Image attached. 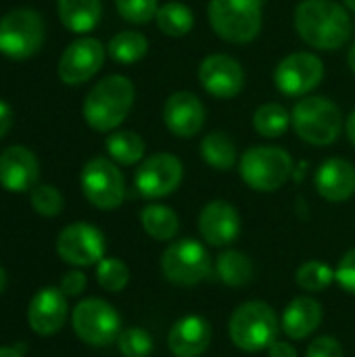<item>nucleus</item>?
<instances>
[{
    "instance_id": "nucleus-1",
    "label": "nucleus",
    "mask_w": 355,
    "mask_h": 357,
    "mask_svg": "<svg viewBox=\"0 0 355 357\" xmlns=\"http://www.w3.org/2000/svg\"><path fill=\"white\" fill-rule=\"evenodd\" d=\"M299 38L316 50H337L352 38L349 10L335 0H303L295 8Z\"/></svg>"
},
{
    "instance_id": "nucleus-2",
    "label": "nucleus",
    "mask_w": 355,
    "mask_h": 357,
    "mask_svg": "<svg viewBox=\"0 0 355 357\" xmlns=\"http://www.w3.org/2000/svg\"><path fill=\"white\" fill-rule=\"evenodd\" d=\"M136 90L126 75H107L88 92L84 100V119L96 132L117 130L132 111Z\"/></svg>"
},
{
    "instance_id": "nucleus-3",
    "label": "nucleus",
    "mask_w": 355,
    "mask_h": 357,
    "mask_svg": "<svg viewBox=\"0 0 355 357\" xmlns=\"http://www.w3.org/2000/svg\"><path fill=\"white\" fill-rule=\"evenodd\" d=\"M280 320L272 305L264 301H247L239 305L228 322V335L234 347L247 354L268 351V347L278 341Z\"/></svg>"
},
{
    "instance_id": "nucleus-4",
    "label": "nucleus",
    "mask_w": 355,
    "mask_h": 357,
    "mask_svg": "<svg viewBox=\"0 0 355 357\" xmlns=\"http://www.w3.org/2000/svg\"><path fill=\"white\" fill-rule=\"evenodd\" d=\"M209 23L213 31L230 44L253 42L264 23V0H211Z\"/></svg>"
},
{
    "instance_id": "nucleus-5",
    "label": "nucleus",
    "mask_w": 355,
    "mask_h": 357,
    "mask_svg": "<svg viewBox=\"0 0 355 357\" xmlns=\"http://www.w3.org/2000/svg\"><path fill=\"white\" fill-rule=\"evenodd\" d=\"M293 157L280 146H251L239 161L243 182L257 192H274L293 176Z\"/></svg>"
},
{
    "instance_id": "nucleus-6",
    "label": "nucleus",
    "mask_w": 355,
    "mask_h": 357,
    "mask_svg": "<svg viewBox=\"0 0 355 357\" xmlns=\"http://www.w3.org/2000/svg\"><path fill=\"white\" fill-rule=\"evenodd\" d=\"M291 123L301 140L316 146H328L341 134L343 115L331 98L305 96L295 105L291 113Z\"/></svg>"
},
{
    "instance_id": "nucleus-7",
    "label": "nucleus",
    "mask_w": 355,
    "mask_h": 357,
    "mask_svg": "<svg viewBox=\"0 0 355 357\" xmlns=\"http://www.w3.org/2000/svg\"><path fill=\"white\" fill-rule=\"evenodd\" d=\"M71 326L82 343L90 347H107L115 343L121 333V316L109 301L88 297L73 307Z\"/></svg>"
},
{
    "instance_id": "nucleus-8",
    "label": "nucleus",
    "mask_w": 355,
    "mask_h": 357,
    "mask_svg": "<svg viewBox=\"0 0 355 357\" xmlns=\"http://www.w3.org/2000/svg\"><path fill=\"white\" fill-rule=\"evenodd\" d=\"M213 270L209 251L195 238L172 243L161 255V274L176 287H195Z\"/></svg>"
},
{
    "instance_id": "nucleus-9",
    "label": "nucleus",
    "mask_w": 355,
    "mask_h": 357,
    "mask_svg": "<svg viewBox=\"0 0 355 357\" xmlns=\"http://www.w3.org/2000/svg\"><path fill=\"white\" fill-rule=\"evenodd\" d=\"M44 42V21L31 8H15L0 19V54L23 61L33 56Z\"/></svg>"
},
{
    "instance_id": "nucleus-10",
    "label": "nucleus",
    "mask_w": 355,
    "mask_h": 357,
    "mask_svg": "<svg viewBox=\"0 0 355 357\" xmlns=\"http://www.w3.org/2000/svg\"><path fill=\"white\" fill-rule=\"evenodd\" d=\"M80 184H82L84 197L96 209H103V211L117 209L126 199L123 174L113 161L105 157H94L82 167Z\"/></svg>"
},
{
    "instance_id": "nucleus-11",
    "label": "nucleus",
    "mask_w": 355,
    "mask_h": 357,
    "mask_svg": "<svg viewBox=\"0 0 355 357\" xmlns=\"http://www.w3.org/2000/svg\"><path fill=\"white\" fill-rule=\"evenodd\" d=\"M105 234L86 222L69 224L56 236V253L59 257L73 268H90L96 266L105 257Z\"/></svg>"
},
{
    "instance_id": "nucleus-12",
    "label": "nucleus",
    "mask_w": 355,
    "mask_h": 357,
    "mask_svg": "<svg viewBox=\"0 0 355 357\" xmlns=\"http://www.w3.org/2000/svg\"><path fill=\"white\" fill-rule=\"evenodd\" d=\"M184 178L182 161L172 153H155L140 163L134 176V186L144 199H163L172 195Z\"/></svg>"
},
{
    "instance_id": "nucleus-13",
    "label": "nucleus",
    "mask_w": 355,
    "mask_h": 357,
    "mask_svg": "<svg viewBox=\"0 0 355 357\" xmlns=\"http://www.w3.org/2000/svg\"><path fill=\"white\" fill-rule=\"evenodd\" d=\"M324 77V63L314 52H291L274 69V84L285 96H305Z\"/></svg>"
},
{
    "instance_id": "nucleus-14",
    "label": "nucleus",
    "mask_w": 355,
    "mask_h": 357,
    "mask_svg": "<svg viewBox=\"0 0 355 357\" xmlns=\"http://www.w3.org/2000/svg\"><path fill=\"white\" fill-rule=\"evenodd\" d=\"M105 46L90 36L73 40L59 61V77L67 86H77L94 77L105 63Z\"/></svg>"
},
{
    "instance_id": "nucleus-15",
    "label": "nucleus",
    "mask_w": 355,
    "mask_h": 357,
    "mask_svg": "<svg viewBox=\"0 0 355 357\" xmlns=\"http://www.w3.org/2000/svg\"><path fill=\"white\" fill-rule=\"evenodd\" d=\"M199 82L201 86L216 98L228 100L241 94L245 86V71L241 63L230 54H209L199 65Z\"/></svg>"
},
{
    "instance_id": "nucleus-16",
    "label": "nucleus",
    "mask_w": 355,
    "mask_h": 357,
    "mask_svg": "<svg viewBox=\"0 0 355 357\" xmlns=\"http://www.w3.org/2000/svg\"><path fill=\"white\" fill-rule=\"evenodd\" d=\"M199 234L211 247H228L241 234L239 209L228 201H211L199 213Z\"/></svg>"
},
{
    "instance_id": "nucleus-17",
    "label": "nucleus",
    "mask_w": 355,
    "mask_h": 357,
    "mask_svg": "<svg viewBox=\"0 0 355 357\" xmlns=\"http://www.w3.org/2000/svg\"><path fill=\"white\" fill-rule=\"evenodd\" d=\"M67 314L69 305L63 291L59 287H44L33 295L27 307V322L36 335L50 337L65 326Z\"/></svg>"
},
{
    "instance_id": "nucleus-18",
    "label": "nucleus",
    "mask_w": 355,
    "mask_h": 357,
    "mask_svg": "<svg viewBox=\"0 0 355 357\" xmlns=\"http://www.w3.org/2000/svg\"><path fill=\"white\" fill-rule=\"evenodd\" d=\"M163 123L176 138H192L205 123V107L192 92H176L163 105Z\"/></svg>"
},
{
    "instance_id": "nucleus-19",
    "label": "nucleus",
    "mask_w": 355,
    "mask_h": 357,
    "mask_svg": "<svg viewBox=\"0 0 355 357\" xmlns=\"http://www.w3.org/2000/svg\"><path fill=\"white\" fill-rule=\"evenodd\" d=\"M40 165L25 146H8L0 153V186L8 192H27L38 186Z\"/></svg>"
},
{
    "instance_id": "nucleus-20",
    "label": "nucleus",
    "mask_w": 355,
    "mask_h": 357,
    "mask_svg": "<svg viewBox=\"0 0 355 357\" xmlns=\"http://www.w3.org/2000/svg\"><path fill=\"white\" fill-rule=\"evenodd\" d=\"M318 195L328 203H343L355 195V167L341 157L326 159L314 176Z\"/></svg>"
},
{
    "instance_id": "nucleus-21",
    "label": "nucleus",
    "mask_w": 355,
    "mask_h": 357,
    "mask_svg": "<svg viewBox=\"0 0 355 357\" xmlns=\"http://www.w3.org/2000/svg\"><path fill=\"white\" fill-rule=\"evenodd\" d=\"M211 324L203 316H184L172 326L167 347L176 357H199L211 345Z\"/></svg>"
},
{
    "instance_id": "nucleus-22",
    "label": "nucleus",
    "mask_w": 355,
    "mask_h": 357,
    "mask_svg": "<svg viewBox=\"0 0 355 357\" xmlns=\"http://www.w3.org/2000/svg\"><path fill=\"white\" fill-rule=\"evenodd\" d=\"M322 318H324V312H322L320 301L310 295H301V297H295L285 307L280 316V331L291 341H303L318 331V326L322 324Z\"/></svg>"
},
{
    "instance_id": "nucleus-23",
    "label": "nucleus",
    "mask_w": 355,
    "mask_h": 357,
    "mask_svg": "<svg viewBox=\"0 0 355 357\" xmlns=\"http://www.w3.org/2000/svg\"><path fill=\"white\" fill-rule=\"evenodd\" d=\"M56 8L63 25L73 33L92 31L98 25L103 13L100 0H59Z\"/></svg>"
},
{
    "instance_id": "nucleus-24",
    "label": "nucleus",
    "mask_w": 355,
    "mask_h": 357,
    "mask_svg": "<svg viewBox=\"0 0 355 357\" xmlns=\"http://www.w3.org/2000/svg\"><path fill=\"white\" fill-rule=\"evenodd\" d=\"M216 274L226 287L243 289L253 282L255 268L247 253L239 249H226L216 259Z\"/></svg>"
},
{
    "instance_id": "nucleus-25",
    "label": "nucleus",
    "mask_w": 355,
    "mask_h": 357,
    "mask_svg": "<svg viewBox=\"0 0 355 357\" xmlns=\"http://www.w3.org/2000/svg\"><path fill=\"white\" fill-rule=\"evenodd\" d=\"M140 224H142L144 232L159 243L174 241L180 232V220L176 215V211L161 203L146 205L140 211Z\"/></svg>"
},
{
    "instance_id": "nucleus-26",
    "label": "nucleus",
    "mask_w": 355,
    "mask_h": 357,
    "mask_svg": "<svg viewBox=\"0 0 355 357\" xmlns=\"http://www.w3.org/2000/svg\"><path fill=\"white\" fill-rule=\"evenodd\" d=\"M203 161L220 172H230L236 165V144L226 132H211L201 142Z\"/></svg>"
},
{
    "instance_id": "nucleus-27",
    "label": "nucleus",
    "mask_w": 355,
    "mask_h": 357,
    "mask_svg": "<svg viewBox=\"0 0 355 357\" xmlns=\"http://www.w3.org/2000/svg\"><path fill=\"white\" fill-rule=\"evenodd\" d=\"M105 149L109 153V157L119 163V165H134L144 157L146 144L144 140L130 130H119V132H111L105 140Z\"/></svg>"
},
{
    "instance_id": "nucleus-28",
    "label": "nucleus",
    "mask_w": 355,
    "mask_h": 357,
    "mask_svg": "<svg viewBox=\"0 0 355 357\" xmlns=\"http://www.w3.org/2000/svg\"><path fill=\"white\" fill-rule=\"evenodd\" d=\"M155 21H157V27L169 36V38H182L186 33H190L192 25H195V15L192 10L182 4V2H165L159 6L157 15H155Z\"/></svg>"
},
{
    "instance_id": "nucleus-29",
    "label": "nucleus",
    "mask_w": 355,
    "mask_h": 357,
    "mask_svg": "<svg viewBox=\"0 0 355 357\" xmlns=\"http://www.w3.org/2000/svg\"><path fill=\"white\" fill-rule=\"evenodd\" d=\"M291 113L278 102H266L253 113V128L264 138H278L287 132Z\"/></svg>"
},
{
    "instance_id": "nucleus-30",
    "label": "nucleus",
    "mask_w": 355,
    "mask_h": 357,
    "mask_svg": "<svg viewBox=\"0 0 355 357\" xmlns=\"http://www.w3.org/2000/svg\"><path fill=\"white\" fill-rule=\"evenodd\" d=\"M146 50H149V40L138 31H119L111 38L107 46L111 59L123 65L140 61L146 54Z\"/></svg>"
},
{
    "instance_id": "nucleus-31",
    "label": "nucleus",
    "mask_w": 355,
    "mask_h": 357,
    "mask_svg": "<svg viewBox=\"0 0 355 357\" xmlns=\"http://www.w3.org/2000/svg\"><path fill=\"white\" fill-rule=\"evenodd\" d=\"M295 282L305 293H320L335 282V270L320 259H310L297 268Z\"/></svg>"
},
{
    "instance_id": "nucleus-32",
    "label": "nucleus",
    "mask_w": 355,
    "mask_h": 357,
    "mask_svg": "<svg viewBox=\"0 0 355 357\" xmlns=\"http://www.w3.org/2000/svg\"><path fill=\"white\" fill-rule=\"evenodd\" d=\"M96 282L107 293H121L130 282V268L117 257H103L96 264Z\"/></svg>"
},
{
    "instance_id": "nucleus-33",
    "label": "nucleus",
    "mask_w": 355,
    "mask_h": 357,
    "mask_svg": "<svg viewBox=\"0 0 355 357\" xmlns=\"http://www.w3.org/2000/svg\"><path fill=\"white\" fill-rule=\"evenodd\" d=\"M115 343L123 357H149L155 349L153 337L144 328H138V326L121 331Z\"/></svg>"
},
{
    "instance_id": "nucleus-34",
    "label": "nucleus",
    "mask_w": 355,
    "mask_h": 357,
    "mask_svg": "<svg viewBox=\"0 0 355 357\" xmlns=\"http://www.w3.org/2000/svg\"><path fill=\"white\" fill-rule=\"evenodd\" d=\"M29 201H31V207L36 213L44 215V218H54L63 211V195L50 186V184H38L36 188H31V195H29Z\"/></svg>"
},
{
    "instance_id": "nucleus-35",
    "label": "nucleus",
    "mask_w": 355,
    "mask_h": 357,
    "mask_svg": "<svg viewBox=\"0 0 355 357\" xmlns=\"http://www.w3.org/2000/svg\"><path fill=\"white\" fill-rule=\"evenodd\" d=\"M115 6L126 21L136 25H144L153 21L159 10L157 0H115Z\"/></svg>"
},
{
    "instance_id": "nucleus-36",
    "label": "nucleus",
    "mask_w": 355,
    "mask_h": 357,
    "mask_svg": "<svg viewBox=\"0 0 355 357\" xmlns=\"http://www.w3.org/2000/svg\"><path fill=\"white\" fill-rule=\"evenodd\" d=\"M335 280L345 293L355 295V247L341 257V261L335 270Z\"/></svg>"
},
{
    "instance_id": "nucleus-37",
    "label": "nucleus",
    "mask_w": 355,
    "mask_h": 357,
    "mask_svg": "<svg viewBox=\"0 0 355 357\" xmlns=\"http://www.w3.org/2000/svg\"><path fill=\"white\" fill-rule=\"evenodd\" d=\"M305 357H345V351H343L339 339H335L331 335H322V337H316L308 345Z\"/></svg>"
},
{
    "instance_id": "nucleus-38",
    "label": "nucleus",
    "mask_w": 355,
    "mask_h": 357,
    "mask_svg": "<svg viewBox=\"0 0 355 357\" xmlns=\"http://www.w3.org/2000/svg\"><path fill=\"white\" fill-rule=\"evenodd\" d=\"M86 287H88V278L77 268L75 270H69L67 274H63L61 284H59V289L63 291L65 297H80L86 291Z\"/></svg>"
},
{
    "instance_id": "nucleus-39",
    "label": "nucleus",
    "mask_w": 355,
    "mask_h": 357,
    "mask_svg": "<svg viewBox=\"0 0 355 357\" xmlns=\"http://www.w3.org/2000/svg\"><path fill=\"white\" fill-rule=\"evenodd\" d=\"M268 357H299L297 349L287 341H274L268 347Z\"/></svg>"
},
{
    "instance_id": "nucleus-40",
    "label": "nucleus",
    "mask_w": 355,
    "mask_h": 357,
    "mask_svg": "<svg viewBox=\"0 0 355 357\" xmlns=\"http://www.w3.org/2000/svg\"><path fill=\"white\" fill-rule=\"evenodd\" d=\"M10 126H13V109L4 100H0V140L4 138Z\"/></svg>"
},
{
    "instance_id": "nucleus-41",
    "label": "nucleus",
    "mask_w": 355,
    "mask_h": 357,
    "mask_svg": "<svg viewBox=\"0 0 355 357\" xmlns=\"http://www.w3.org/2000/svg\"><path fill=\"white\" fill-rule=\"evenodd\" d=\"M25 354V345L19 343L15 347H0V357H23Z\"/></svg>"
},
{
    "instance_id": "nucleus-42",
    "label": "nucleus",
    "mask_w": 355,
    "mask_h": 357,
    "mask_svg": "<svg viewBox=\"0 0 355 357\" xmlns=\"http://www.w3.org/2000/svg\"><path fill=\"white\" fill-rule=\"evenodd\" d=\"M345 134H347V140L355 146V109L345 119Z\"/></svg>"
},
{
    "instance_id": "nucleus-43",
    "label": "nucleus",
    "mask_w": 355,
    "mask_h": 357,
    "mask_svg": "<svg viewBox=\"0 0 355 357\" xmlns=\"http://www.w3.org/2000/svg\"><path fill=\"white\" fill-rule=\"evenodd\" d=\"M347 63H349V69L354 71V75H355V42H354V46L349 48V54H347Z\"/></svg>"
},
{
    "instance_id": "nucleus-44",
    "label": "nucleus",
    "mask_w": 355,
    "mask_h": 357,
    "mask_svg": "<svg viewBox=\"0 0 355 357\" xmlns=\"http://www.w3.org/2000/svg\"><path fill=\"white\" fill-rule=\"evenodd\" d=\"M4 289H6V272H4V268L0 266V295L4 293Z\"/></svg>"
},
{
    "instance_id": "nucleus-45",
    "label": "nucleus",
    "mask_w": 355,
    "mask_h": 357,
    "mask_svg": "<svg viewBox=\"0 0 355 357\" xmlns=\"http://www.w3.org/2000/svg\"><path fill=\"white\" fill-rule=\"evenodd\" d=\"M345 2V6L349 8V10H354L355 13V0H343Z\"/></svg>"
}]
</instances>
